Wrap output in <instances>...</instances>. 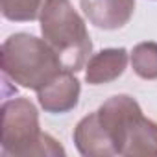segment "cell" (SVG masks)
<instances>
[{
  "label": "cell",
  "instance_id": "obj_6",
  "mask_svg": "<svg viewBox=\"0 0 157 157\" xmlns=\"http://www.w3.org/2000/svg\"><path fill=\"white\" fill-rule=\"evenodd\" d=\"M74 144L82 155L85 157H111L117 155V150L113 146V140L105 128L102 126L98 113H91L83 117L78 126L74 128Z\"/></svg>",
  "mask_w": 157,
  "mask_h": 157
},
{
  "label": "cell",
  "instance_id": "obj_7",
  "mask_svg": "<svg viewBox=\"0 0 157 157\" xmlns=\"http://www.w3.org/2000/svg\"><path fill=\"white\" fill-rule=\"evenodd\" d=\"M126 48H105L91 56L85 65V82L89 85H104L120 78L128 67Z\"/></svg>",
  "mask_w": 157,
  "mask_h": 157
},
{
  "label": "cell",
  "instance_id": "obj_9",
  "mask_svg": "<svg viewBox=\"0 0 157 157\" xmlns=\"http://www.w3.org/2000/svg\"><path fill=\"white\" fill-rule=\"evenodd\" d=\"M133 72L142 80H157V43H139L129 56Z\"/></svg>",
  "mask_w": 157,
  "mask_h": 157
},
{
  "label": "cell",
  "instance_id": "obj_10",
  "mask_svg": "<svg viewBox=\"0 0 157 157\" xmlns=\"http://www.w3.org/2000/svg\"><path fill=\"white\" fill-rule=\"evenodd\" d=\"M44 0H2V15L13 22H32L39 19Z\"/></svg>",
  "mask_w": 157,
  "mask_h": 157
},
{
  "label": "cell",
  "instance_id": "obj_4",
  "mask_svg": "<svg viewBox=\"0 0 157 157\" xmlns=\"http://www.w3.org/2000/svg\"><path fill=\"white\" fill-rule=\"evenodd\" d=\"M74 74L76 72H70V70L65 68L50 83H46L43 89L37 91L39 105L46 113L63 115V113L72 111L78 105L82 85H80V82H78V78Z\"/></svg>",
  "mask_w": 157,
  "mask_h": 157
},
{
  "label": "cell",
  "instance_id": "obj_5",
  "mask_svg": "<svg viewBox=\"0 0 157 157\" xmlns=\"http://www.w3.org/2000/svg\"><path fill=\"white\" fill-rule=\"evenodd\" d=\"M87 21L100 30L124 28L135 11V0H80Z\"/></svg>",
  "mask_w": 157,
  "mask_h": 157
},
{
  "label": "cell",
  "instance_id": "obj_1",
  "mask_svg": "<svg viewBox=\"0 0 157 157\" xmlns=\"http://www.w3.org/2000/svg\"><path fill=\"white\" fill-rule=\"evenodd\" d=\"M0 63L4 78L35 93L65 70L56 50L30 33L10 35L2 43Z\"/></svg>",
  "mask_w": 157,
  "mask_h": 157
},
{
  "label": "cell",
  "instance_id": "obj_8",
  "mask_svg": "<svg viewBox=\"0 0 157 157\" xmlns=\"http://www.w3.org/2000/svg\"><path fill=\"white\" fill-rule=\"evenodd\" d=\"M120 155L124 157L157 155V122L146 118L142 111L135 115L126 129Z\"/></svg>",
  "mask_w": 157,
  "mask_h": 157
},
{
  "label": "cell",
  "instance_id": "obj_3",
  "mask_svg": "<svg viewBox=\"0 0 157 157\" xmlns=\"http://www.w3.org/2000/svg\"><path fill=\"white\" fill-rule=\"evenodd\" d=\"M2 155H65L63 146L41 131L37 107L24 96L2 105Z\"/></svg>",
  "mask_w": 157,
  "mask_h": 157
},
{
  "label": "cell",
  "instance_id": "obj_2",
  "mask_svg": "<svg viewBox=\"0 0 157 157\" xmlns=\"http://www.w3.org/2000/svg\"><path fill=\"white\" fill-rule=\"evenodd\" d=\"M39 22L43 39L56 50L67 70L80 72L85 68L93 43L83 19L68 0H44Z\"/></svg>",
  "mask_w": 157,
  "mask_h": 157
}]
</instances>
